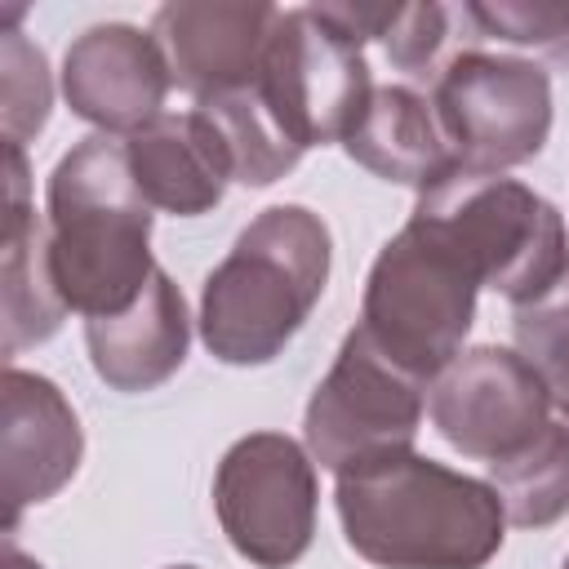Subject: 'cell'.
<instances>
[{"label":"cell","instance_id":"cell-8","mask_svg":"<svg viewBox=\"0 0 569 569\" xmlns=\"http://www.w3.org/2000/svg\"><path fill=\"white\" fill-rule=\"evenodd\" d=\"M422 422V382L396 369L360 329H351L307 400V449L333 476L409 453Z\"/></svg>","mask_w":569,"mask_h":569},{"label":"cell","instance_id":"cell-6","mask_svg":"<svg viewBox=\"0 0 569 569\" xmlns=\"http://www.w3.org/2000/svg\"><path fill=\"white\" fill-rule=\"evenodd\" d=\"M431 111L458 169L502 173L547 147L551 80L529 58L462 49L436 71Z\"/></svg>","mask_w":569,"mask_h":569},{"label":"cell","instance_id":"cell-14","mask_svg":"<svg viewBox=\"0 0 569 569\" xmlns=\"http://www.w3.org/2000/svg\"><path fill=\"white\" fill-rule=\"evenodd\" d=\"M124 160L147 204L178 218L209 213L222 200L227 182L236 178L222 133L200 107L160 111L151 124L129 133Z\"/></svg>","mask_w":569,"mask_h":569},{"label":"cell","instance_id":"cell-3","mask_svg":"<svg viewBox=\"0 0 569 569\" xmlns=\"http://www.w3.org/2000/svg\"><path fill=\"white\" fill-rule=\"evenodd\" d=\"M329 280V227L302 204L262 209L204 276L200 342L222 365H267L302 329Z\"/></svg>","mask_w":569,"mask_h":569},{"label":"cell","instance_id":"cell-20","mask_svg":"<svg viewBox=\"0 0 569 569\" xmlns=\"http://www.w3.org/2000/svg\"><path fill=\"white\" fill-rule=\"evenodd\" d=\"M213 129L222 133L227 142V156H231V169H236V182L244 187H267L276 178H284L302 151L280 133V124L267 116L262 98L253 89H236V93H222V98H204L196 102Z\"/></svg>","mask_w":569,"mask_h":569},{"label":"cell","instance_id":"cell-26","mask_svg":"<svg viewBox=\"0 0 569 569\" xmlns=\"http://www.w3.org/2000/svg\"><path fill=\"white\" fill-rule=\"evenodd\" d=\"M560 569H569V556H565V565H560Z\"/></svg>","mask_w":569,"mask_h":569},{"label":"cell","instance_id":"cell-11","mask_svg":"<svg viewBox=\"0 0 569 569\" xmlns=\"http://www.w3.org/2000/svg\"><path fill=\"white\" fill-rule=\"evenodd\" d=\"M284 9L262 0H173L151 18L169 76L196 102L253 89Z\"/></svg>","mask_w":569,"mask_h":569},{"label":"cell","instance_id":"cell-18","mask_svg":"<svg viewBox=\"0 0 569 569\" xmlns=\"http://www.w3.org/2000/svg\"><path fill=\"white\" fill-rule=\"evenodd\" d=\"M489 485L511 525H556L569 511V427L551 418L520 453L489 462Z\"/></svg>","mask_w":569,"mask_h":569},{"label":"cell","instance_id":"cell-12","mask_svg":"<svg viewBox=\"0 0 569 569\" xmlns=\"http://www.w3.org/2000/svg\"><path fill=\"white\" fill-rule=\"evenodd\" d=\"M173 76L151 31L129 22H98L67 44L62 98L102 133H138L164 107Z\"/></svg>","mask_w":569,"mask_h":569},{"label":"cell","instance_id":"cell-2","mask_svg":"<svg viewBox=\"0 0 569 569\" xmlns=\"http://www.w3.org/2000/svg\"><path fill=\"white\" fill-rule=\"evenodd\" d=\"M49 262L62 302L84 320L133 307L151 284V204L129 173L124 142L89 133L53 164Z\"/></svg>","mask_w":569,"mask_h":569},{"label":"cell","instance_id":"cell-1","mask_svg":"<svg viewBox=\"0 0 569 569\" xmlns=\"http://www.w3.org/2000/svg\"><path fill=\"white\" fill-rule=\"evenodd\" d=\"M333 502L351 551L378 569H485L507 529L489 480L413 449L342 471Z\"/></svg>","mask_w":569,"mask_h":569},{"label":"cell","instance_id":"cell-16","mask_svg":"<svg viewBox=\"0 0 569 569\" xmlns=\"http://www.w3.org/2000/svg\"><path fill=\"white\" fill-rule=\"evenodd\" d=\"M4 178H9V200H4V276H0L4 342L0 347L4 356H18L22 347H36L58 333L67 302L58 293L49 262V227L27 204L22 147H4Z\"/></svg>","mask_w":569,"mask_h":569},{"label":"cell","instance_id":"cell-21","mask_svg":"<svg viewBox=\"0 0 569 569\" xmlns=\"http://www.w3.org/2000/svg\"><path fill=\"white\" fill-rule=\"evenodd\" d=\"M511 333H516V351L542 378L551 405H560V413L569 418V271L538 302L511 311Z\"/></svg>","mask_w":569,"mask_h":569},{"label":"cell","instance_id":"cell-7","mask_svg":"<svg viewBox=\"0 0 569 569\" xmlns=\"http://www.w3.org/2000/svg\"><path fill=\"white\" fill-rule=\"evenodd\" d=\"M253 93L298 151L342 142L373 93L365 44L333 27L320 4L284 9Z\"/></svg>","mask_w":569,"mask_h":569},{"label":"cell","instance_id":"cell-10","mask_svg":"<svg viewBox=\"0 0 569 569\" xmlns=\"http://www.w3.org/2000/svg\"><path fill=\"white\" fill-rule=\"evenodd\" d=\"M551 396L533 365L511 347H471L462 351L431 391L436 431L467 458L502 462L520 453L547 422Z\"/></svg>","mask_w":569,"mask_h":569},{"label":"cell","instance_id":"cell-17","mask_svg":"<svg viewBox=\"0 0 569 569\" xmlns=\"http://www.w3.org/2000/svg\"><path fill=\"white\" fill-rule=\"evenodd\" d=\"M342 147L369 173L413 187L418 196L440 187L458 169L431 102L409 84H373V93H369L360 120L351 124V133L342 138Z\"/></svg>","mask_w":569,"mask_h":569},{"label":"cell","instance_id":"cell-19","mask_svg":"<svg viewBox=\"0 0 569 569\" xmlns=\"http://www.w3.org/2000/svg\"><path fill=\"white\" fill-rule=\"evenodd\" d=\"M320 13L342 27L351 40H378L382 53L409 71L427 76L449 40V13L445 4H373V0H342V4H320Z\"/></svg>","mask_w":569,"mask_h":569},{"label":"cell","instance_id":"cell-22","mask_svg":"<svg viewBox=\"0 0 569 569\" xmlns=\"http://www.w3.org/2000/svg\"><path fill=\"white\" fill-rule=\"evenodd\" d=\"M0 84H4V147H22L36 138L53 107L49 62L22 31H0Z\"/></svg>","mask_w":569,"mask_h":569},{"label":"cell","instance_id":"cell-15","mask_svg":"<svg viewBox=\"0 0 569 569\" xmlns=\"http://www.w3.org/2000/svg\"><path fill=\"white\" fill-rule=\"evenodd\" d=\"M84 342L93 373L111 391H151L164 378H173L187 360L191 320L182 289L156 267L142 298L116 316L84 320Z\"/></svg>","mask_w":569,"mask_h":569},{"label":"cell","instance_id":"cell-23","mask_svg":"<svg viewBox=\"0 0 569 569\" xmlns=\"http://www.w3.org/2000/svg\"><path fill=\"white\" fill-rule=\"evenodd\" d=\"M467 18L485 36H502L516 44H538L569 62V4H525V0H498V4H467Z\"/></svg>","mask_w":569,"mask_h":569},{"label":"cell","instance_id":"cell-9","mask_svg":"<svg viewBox=\"0 0 569 569\" xmlns=\"http://www.w3.org/2000/svg\"><path fill=\"white\" fill-rule=\"evenodd\" d=\"M316 467L280 431L240 436L213 471V511L227 542L258 569H289L316 533Z\"/></svg>","mask_w":569,"mask_h":569},{"label":"cell","instance_id":"cell-24","mask_svg":"<svg viewBox=\"0 0 569 569\" xmlns=\"http://www.w3.org/2000/svg\"><path fill=\"white\" fill-rule=\"evenodd\" d=\"M0 569H44L40 560H31L27 551H18L13 533H4V551H0Z\"/></svg>","mask_w":569,"mask_h":569},{"label":"cell","instance_id":"cell-25","mask_svg":"<svg viewBox=\"0 0 569 569\" xmlns=\"http://www.w3.org/2000/svg\"><path fill=\"white\" fill-rule=\"evenodd\" d=\"M169 569H196V565H169Z\"/></svg>","mask_w":569,"mask_h":569},{"label":"cell","instance_id":"cell-4","mask_svg":"<svg viewBox=\"0 0 569 569\" xmlns=\"http://www.w3.org/2000/svg\"><path fill=\"white\" fill-rule=\"evenodd\" d=\"M480 289L485 280L467 249L436 218L413 209L369 267L356 329L427 387L462 356Z\"/></svg>","mask_w":569,"mask_h":569},{"label":"cell","instance_id":"cell-5","mask_svg":"<svg viewBox=\"0 0 569 569\" xmlns=\"http://www.w3.org/2000/svg\"><path fill=\"white\" fill-rule=\"evenodd\" d=\"M413 209L436 218L467 249L485 289L502 293L511 307L538 302L569 271L560 209L516 178L453 169L440 187L422 191Z\"/></svg>","mask_w":569,"mask_h":569},{"label":"cell","instance_id":"cell-13","mask_svg":"<svg viewBox=\"0 0 569 569\" xmlns=\"http://www.w3.org/2000/svg\"><path fill=\"white\" fill-rule=\"evenodd\" d=\"M84 436L67 396L44 378L18 365L0 382V493H4V533L18 529V516L31 502L53 498L80 467Z\"/></svg>","mask_w":569,"mask_h":569}]
</instances>
